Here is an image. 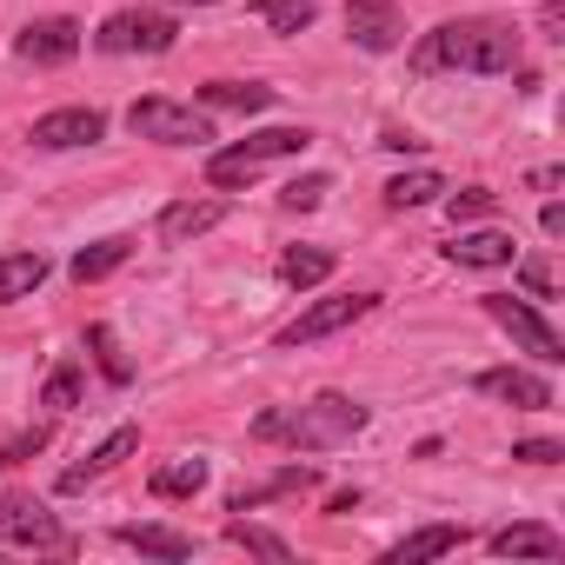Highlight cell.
Segmentation results:
<instances>
[{
    "label": "cell",
    "instance_id": "cell-1",
    "mask_svg": "<svg viewBox=\"0 0 565 565\" xmlns=\"http://www.w3.org/2000/svg\"><path fill=\"white\" fill-rule=\"evenodd\" d=\"M366 426V406L347 399V393H320L307 406H266L253 419V439L259 446H294V452H333L347 446L353 433Z\"/></svg>",
    "mask_w": 565,
    "mask_h": 565
},
{
    "label": "cell",
    "instance_id": "cell-2",
    "mask_svg": "<svg viewBox=\"0 0 565 565\" xmlns=\"http://www.w3.org/2000/svg\"><path fill=\"white\" fill-rule=\"evenodd\" d=\"M413 67H419V74H433V67L512 74V67H519V28H505V21H446V28H433V34L419 41Z\"/></svg>",
    "mask_w": 565,
    "mask_h": 565
},
{
    "label": "cell",
    "instance_id": "cell-3",
    "mask_svg": "<svg viewBox=\"0 0 565 565\" xmlns=\"http://www.w3.org/2000/svg\"><path fill=\"white\" fill-rule=\"evenodd\" d=\"M313 147V134L307 127H266V134H246V140H233V147H220L213 160H206V186H253L273 160H300Z\"/></svg>",
    "mask_w": 565,
    "mask_h": 565
},
{
    "label": "cell",
    "instance_id": "cell-4",
    "mask_svg": "<svg viewBox=\"0 0 565 565\" xmlns=\"http://www.w3.org/2000/svg\"><path fill=\"white\" fill-rule=\"evenodd\" d=\"M479 307H486V320L519 347V353H532L539 366H558L565 360V340H558V327L532 307V300H512V294H479Z\"/></svg>",
    "mask_w": 565,
    "mask_h": 565
},
{
    "label": "cell",
    "instance_id": "cell-5",
    "mask_svg": "<svg viewBox=\"0 0 565 565\" xmlns=\"http://www.w3.org/2000/svg\"><path fill=\"white\" fill-rule=\"evenodd\" d=\"M0 539L21 545V552H54V558L74 552V532H67V525L47 512V499H34V492H8V499H0Z\"/></svg>",
    "mask_w": 565,
    "mask_h": 565
},
{
    "label": "cell",
    "instance_id": "cell-6",
    "mask_svg": "<svg viewBox=\"0 0 565 565\" xmlns=\"http://www.w3.org/2000/svg\"><path fill=\"white\" fill-rule=\"evenodd\" d=\"M127 127H134L140 140H153V147H206V140H213V120H206L200 107H180V100H160V94L134 100V107H127Z\"/></svg>",
    "mask_w": 565,
    "mask_h": 565
},
{
    "label": "cell",
    "instance_id": "cell-7",
    "mask_svg": "<svg viewBox=\"0 0 565 565\" xmlns=\"http://www.w3.org/2000/svg\"><path fill=\"white\" fill-rule=\"evenodd\" d=\"M173 41H180V28H173V14H160V8H120V14H107L100 34H94L100 54H167Z\"/></svg>",
    "mask_w": 565,
    "mask_h": 565
},
{
    "label": "cell",
    "instance_id": "cell-8",
    "mask_svg": "<svg viewBox=\"0 0 565 565\" xmlns=\"http://www.w3.org/2000/svg\"><path fill=\"white\" fill-rule=\"evenodd\" d=\"M373 307H380V294H327V300H313L294 327H279V347H313V340H327V333L366 320Z\"/></svg>",
    "mask_w": 565,
    "mask_h": 565
},
{
    "label": "cell",
    "instance_id": "cell-9",
    "mask_svg": "<svg viewBox=\"0 0 565 565\" xmlns=\"http://www.w3.org/2000/svg\"><path fill=\"white\" fill-rule=\"evenodd\" d=\"M81 21L74 14H41V21H28L21 34H14V54L21 61H34V67H67L74 54H81Z\"/></svg>",
    "mask_w": 565,
    "mask_h": 565
},
{
    "label": "cell",
    "instance_id": "cell-10",
    "mask_svg": "<svg viewBox=\"0 0 565 565\" xmlns=\"http://www.w3.org/2000/svg\"><path fill=\"white\" fill-rule=\"evenodd\" d=\"M28 140L47 147V153L94 147V140H107V114H100V107H54V114H41V120L28 127Z\"/></svg>",
    "mask_w": 565,
    "mask_h": 565
},
{
    "label": "cell",
    "instance_id": "cell-11",
    "mask_svg": "<svg viewBox=\"0 0 565 565\" xmlns=\"http://www.w3.org/2000/svg\"><path fill=\"white\" fill-rule=\"evenodd\" d=\"M347 41L366 54H393L406 41V14L393 0H347Z\"/></svg>",
    "mask_w": 565,
    "mask_h": 565
},
{
    "label": "cell",
    "instance_id": "cell-12",
    "mask_svg": "<svg viewBox=\"0 0 565 565\" xmlns=\"http://www.w3.org/2000/svg\"><path fill=\"white\" fill-rule=\"evenodd\" d=\"M472 393H479V399H499V406H512V413H552V386H545L539 373H525V366H486V373L472 380Z\"/></svg>",
    "mask_w": 565,
    "mask_h": 565
},
{
    "label": "cell",
    "instance_id": "cell-13",
    "mask_svg": "<svg viewBox=\"0 0 565 565\" xmlns=\"http://www.w3.org/2000/svg\"><path fill=\"white\" fill-rule=\"evenodd\" d=\"M220 220H226V200H173V206H160L153 233H160V246H193V239L213 233Z\"/></svg>",
    "mask_w": 565,
    "mask_h": 565
},
{
    "label": "cell",
    "instance_id": "cell-14",
    "mask_svg": "<svg viewBox=\"0 0 565 565\" xmlns=\"http://www.w3.org/2000/svg\"><path fill=\"white\" fill-rule=\"evenodd\" d=\"M134 446H140V426H120V433H107V439L87 452V466H67V472H61V492H87V486H94V479H107V472H114V466H120Z\"/></svg>",
    "mask_w": 565,
    "mask_h": 565
},
{
    "label": "cell",
    "instance_id": "cell-15",
    "mask_svg": "<svg viewBox=\"0 0 565 565\" xmlns=\"http://www.w3.org/2000/svg\"><path fill=\"white\" fill-rule=\"evenodd\" d=\"M486 552H492V558H558L565 539H558L552 525H505V532L486 539Z\"/></svg>",
    "mask_w": 565,
    "mask_h": 565
},
{
    "label": "cell",
    "instance_id": "cell-16",
    "mask_svg": "<svg viewBox=\"0 0 565 565\" xmlns=\"http://www.w3.org/2000/svg\"><path fill=\"white\" fill-rule=\"evenodd\" d=\"M446 259H452V266H512L519 246H512V233L486 226V233H459V239L446 246Z\"/></svg>",
    "mask_w": 565,
    "mask_h": 565
},
{
    "label": "cell",
    "instance_id": "cell-17",
    "mask_svg": "<svg viewBox=\"0 0 565 565\" xmlns=\"http://www.w3.org/2000/svg\"><path fill=\"white\" fill-rule=\"evenodd\" d=\"M466 545V525H419V532H406L393 552H386V565H419V558H446V552H459Z\"/></svg>",
    "mask_w": 565,
    "mask_h": 565
},
{
    "label": "cell",
    "instance_id": "cell-18",
    "mask_svg": "<svg viewBox=\"0 0 565 565\" xmlns=\"http://www.w3.org/2000/svg\"><path fill=\"white\" fill-rule=\"evenodd\" d=\"M114 539L147 558H193V532H173V525H114Z\"/></svg>",
    "mask_w": 565,
    "mask_h": 565
},
{
    "label": "cell",
    "instance_id": "cell-19",
    "mask_svg": "<svg viewBox=\"0 0 565 565\" xmlns=\"http://www.w3.org/2000/svg\"><path fill=\"white\" fill-rule=\"evenodd\" d=\"M127 253H134V239H127V233H107V239H94V246H81L67 273L81 279V287H94V279H107L114 266H127Z\"/></svg>",
    "mask_w": 565,
    "mask_h": 565
},
{
    "label": "cell",
    "instance_id": "cell-20",
    "mask_svg": "<svg viewBox=\"0 0 565 565\" xmlns=\"http://www.w3.org/2000/svg\"><path fill=\"white\" fill-rule=\"evenodd\" d=\"M279 279H287L294 294H307V287H320V279H333V253L327 246H287L279 253Z\"/></svg>",
    "mask_w": 565,
    "mask_h": 565
},
{
    "label": "cell",
    "instance_id": "cell-21",
    "mask_svg": "<svg viewBox=\"0 0 565 565\" xmlns=\"http://www.w3.org/2000/svg\"><path fill=\"white\" fill-rule=\"evenodd\" d=\"M300 486H313V466H287V472L259 479V486H239V492L226 499V512H253V505H266V499H287V492H300Z\"/></svg>",
    "mask_w": 565,
    "mask_h": 565
},
{
    "label": "cell",
    "instance_id": "cell-22",
    "mask_svg": "<svg viewBox=\"0 0 565 565\" xmlns=\"http://www.w3.org/2000/svg\"><path fill=\"white\" fill-rule=\"evenodd\" d=\"M41 279H47V259H41V253H8V259H0V307L28 300Z\"/></svg>",
    "mask_w": 565,
    "mask_h": 565
},
{
    "label": "cell",
    "instance_id": "cell-23",
    "mask_svg": "<svg viewBox=\"0 0 565 565\" xmlns=\"http://www.w3.org/2000/svg\"><path fill=\"white\" fill-rule=\"evenodd\" d=\"M200 100L206 107H233V114H266L273 87H259V81H213V87H200Z\"/></svg>",
    "mask_w": 565,
    "mask_h": 565
},
{
    "label": "cell",
    "instance_id": "cell-24",
    "mask_svg": "<svg viewBox=\"0 0 565 565\" xmlns=\"http://www.w3.org/2000/svg\"><path fill=\"white\" fill-rule=\"evenodd\" d=\"M253 14L273 28V34H307L320 21V0H253Z\"/></svg>",
    "mask_w": 565,
    "mask_h": 565
},
{
    "label": "cell",
    "instance_id": "cell-25",
    "mask_svg": "<svg viewBox=\"0 0 565 565\" xmlns=\"http://www.w3.org/2000/svg\"><path fill=\"white\" fill-rule=\"evenodd\" d=\"M439 193H446V180H439V173H426V167H419V173L386 180V206H393V213H406V206H433Z\"/></svg>",
    "mask_w": 565,
    "mask_h": 565
},
{
    "label": "cell",
    "instance_id": "cell-26",
    "mask_svg": "<svg viewBox=\"0 0 565 565\" xmlns=\"http://www.w3.org/2000/svg\"><path fill=\"white\" fill-rule=\"evenodd\" d=\"M147 486H153V499H193V492L206 486V459H173V466H160Z\"/></svg>",
    "mask_w": 565,
    "mask_h": 565
},
{
    "label": "cell",
    "instance_id": "cell-27",
    "mask_svg": "<svg viewBox=\"0 0 565 565\" xmlns=\"http://www.w3.org/2000/svg\"><path fill=\"white\" fill-rule=\"evenodd\" d=\"M226 539H233V545H246V552H259V558H273V565H294V545L279 539V532H266V525L233 519V525H226Z\"/></svg>",
    "mask_w": 565,
    "mask_h": 565
},
{
    "label": "cell",
    "instance_id": "cell-28",
    "mask_svg": "<svg viewBox=\"0 0 565 565\" xmlns=\"http://www.w3.org/2000/svg\"><path fill=\"white\" fill-rule=\"evenodd\" d=\"M87 353L100 360V373H107L114 386H127V380H134V366H127V353H120V340H114V327H87Z\"/></svg>",
    "mask_w": 565,
    "mask_h": 565
},
{
    "label": "cell",
    "instance_id": "cell-29",
    "mask_svg": "<svg viewBox=\"0 0 565 565\" xmlns=\"http://www.w3.org/2000/svg\"><path fill=\"white\" fill-rule=\"evenodd\" d=\"M327 193H333V180H327V173H300V180H287V186H279V206H294V213H313Z\"/></svg>",
    "mask_w": 565,
    "mask_h": 565
},
{
    "label": "cell",
    "instance_id": "cell-30",
    "mask_svg": "<svg viewBox=\"0 0 565 565\" xmlns=\"http://www.w3.org/2000/svg\"><path fill=\"white\" fill-rule=\"evenodd\" d=\"M74 399H81V366L67 360V366H54V373H47V386H41V406H54V413H67Z\"/></svg>",
    "mask_w": 565,
    "mask_h": 565
},
{
    "label": "cell",
    "instance_id": "cell-31",
    "mask_svg": "<svg viewBox=\"0 0 565 565\" xmlns=\"http://www.w3.org/2000/svg\"><path fill=\"white\" fill-rule=\"evenodd\" d=\"M492 206H499V193H486V186H466V193H452V200H446V213H452V220H486Z\"/></svg>",
    "mask_w": 565,
    "mask_h": 565
},
{
    "label": "cell",
    "instance_id": "cell-32",
    "mask_svg": "<svg viewBox=\"0 0 565 565\" xmlns=\"http://www.w3.org/2000/svg\"><path fill=\"white\" fill-rule=\"evenodd\" d=\"M512 459H525V466H558V459H565V446H558V439H519V446H512Z\"/></svg>",
    "mask_w": 565,
    "mask_h": 565
},
{
    "label": "cell",
    "instance_id": "cell-33",
    "mask_svg": "<svg viewBox=\"0 0 565 565\" xmlns=\"http://www.w3.org/2000/svg\"><path fill=\"white\" fill-rule=\"evenodd\" d=\"M519 279L532 287V300H552V266H545V259H525V266H519Z\"/></svg>",
    "mask_w": 565,
    "mask_h": 565
},
{
    "label": "cell",
    "instance_id": "cell-34",
    "mask_svg": "<svg viewBox=\"0 0 565 565\" xmlns=\"http://www.w3.org/2000/svg\"><path fill=\"white\" fill-rule=\"evenodd\" d=\"M539 226H545V239H558V233H565V206H558V200H545V213H539Z\"/></svg>",
    "mask_w": 565,
    "mask_h": 565
},
{
    "label": "cell",
    "instance_id": "cell-35",
    "mask_svg": "<svg viewBox=\"0 0 565 565\" xmlns=\"http://www.w3.org/2000/svg\"><path fill=\"white\" fill-rule=\"evenodd\" d=\"M173 8H213V0H173Z\"/></svg>",
    "mask_w": 565,
    "mask_h": 565
}]
</instances>
